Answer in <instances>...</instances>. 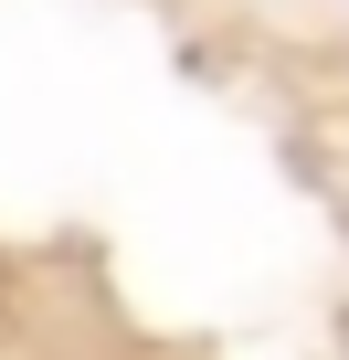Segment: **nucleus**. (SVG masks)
<instances>
[]
</instances>
